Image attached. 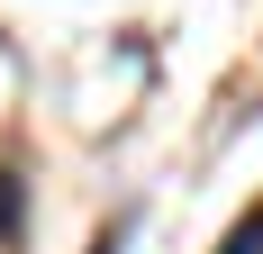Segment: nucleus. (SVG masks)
<instances>
[{"label":"nucleus","instance_id":"nucleus-1","mask_svg":"<svg viewBox=\"0 0 263 254\" xmlns=\"http://www.w3.org/2000/svg\"><path fill=\"white\" fill-rule=\"evenodd\" d=\"M218 254H263V218H245V227L227 236V245H218Z\"/></svg>","mask_w":263,"mask_h":254},{"label":"nucleus","instance_id":"nucleus-2","mask_svg":"<svg viewBox=\"0 0 263 254\" xmlns=\"http://www.w3.org/2000/svg\"><path fill=\"white\" fill-rule=\"evenodd\" d=\"M9 227H18V182L0 173V236H9Z\"/></svg>","mask_w":263,"mask_h":254},{"label":"nucleus","instance_id":"nucleus-3","mask_svg":"<svg viewBox=\"0 0 263 254\" xmlns=\"http://www.w3.org/2000/svg\"><path fill=\"white\" fill-rule=\"evenodd\" d=\"M91 254H118V227H109V236H100V245H91Z\"/></svg>","mask_w":263,"mask_h":254}]
</instances>
